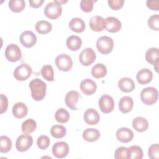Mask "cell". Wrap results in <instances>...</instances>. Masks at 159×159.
<instances>
[{
    "mask_svg": "<svg viewBox=\"0 0 159 159\" xmlns=\"http://www.w3.org/2000/svg\"><path fill=\"white\" fill-rule=\"evenodd\" d=\"M31 96L35 101L42 100L46 94L47 84L40 79L35 78L29 83Z\"/></svg>",
    "mask_w": 159,
    "mask_h": 159,
    "instance_id": "obj_1",
    "label": "cell"
},
{
    "mask_svg": "<svg viewBox=\"0 0 159 159\" xmlns=\"http://www.w3.org/2000/svg\"><path fill=\"white\" fill-rule=\"evenodd\" d=\"M140 96L143 103L150 106L154 104L157 101L158 93L157 88L154 87H147L142 90Z\"/></svg>",
    "mask_w": 159,
    "mask_h": 159,
    "instance_id": "obj_2",
    "label": "cell"
},
{
    "mask_svg": "<svg viewBox=\"0 0 159 159\" xmlns=\"http://www.w3.org/2000/svg\"><path fill=\"white\" fill-rule=\"evenodd\" d=\"M62 13V7L61 4L54 0L48 2L44 8V14L50 19H56L58 18Z\"/></svg>",
    "mask_w": 159,
    "mask_h": 159,
    "instance_id": "obj_3",
    "label": "cell"
},
{
    "mask_svg": "<svg viewBox=\"0 0 159 159\" xmlns=\"http://www.w3.org/2000/svg\"><path fill=\"white\" fill-rule=\"evenodd\" d=\"M96 47L98 51L102 54L110 53L114 47V41L110 37L104 35L98 39Z\"/></svg>",
    "mask_w": 159,
    "mask_h": 159,
    "instance_id": "obj_4",
    "label": "cell"
},
{
    "mask_svg": "<svg viewBox=\"0 0 159 159\" xmlns=\"http://www.w3.org/2000/svg\"><path fill=\"white\" fill-rule=\"evenodd\" d=\"M32 68L27 63H22L14 70V77L17 81H25L32 75Z\"/></svg>",
    "mask_w": 159,
    "mask_h": 159,
    "instance_id": "obj_5",
    "label": "cell"
},
{
    "mask_svg": "<svg viewBox=\"0 0 159 159\" xmlns=\"http://www.w3.org/2000/svg\"><path fill=\"white\" fill-rule=\"evenodd\" d=\"M4 54L6 59L11 62H16L20 60L22 57L20 48L14 43H11L6 47Z\"/></svg>",
    "mask_w": 159,
    "mask_h": 159,
    "instance_id": "obj_6",
    "label": "cell"
},
{
    "mask_svg": "<svg viewBox=\"0 0 159 159\" xmlns=\"http://www.w3.org/2000/svg\"><path fill=\"white\" fill-rule=\"evenodd\" d=\"M55 65L60 71H68L73 66V61L68 55L62 53L56 57Z\"/></svg>",
    "mask_w": 159,
    "mask_h": 159,
    "instance_id": "obj_7",
    "label": "cell"
},
{
    "mask_svg": "<svg viewBox=\"0 0 159 159\" xmlns=\"http://www.w3.org/2000/svg\"><path fill=\"white\" fill-rule=\"evenodd\" d=\"M33 144V138L31 135L24 134L19 135L16 142V148L17 151L24 152L28 150Z\"/></svg>",
    "mask_w": 159,
    "mask_h": 159,
    "instance_id": "obj_8",
    "label": "cell"
},
{
    "mask_svg": "<svg viewBox=\"0 0 159 159\" xmlns=\"http://www.w3.org/2000/svg\"><path fill=\"white\" fill-rule=\"evenodd\" d=\"M98 105L102 112L109 114L113 111L115 103L113 98L111 96L104 94L99 98Z\"/></svg>",
    "mask_w": 159,
    "mask_h": 159,
    "instance_id": "obj_9",
    "label": "cell"
},
{
    "mask_svg": "<svg viewBox=\"0 0 159 159\" xmlns=\"http://www.w3.org/2000/svg\"><path fill=\"white\" fill-rule=\"evenodd\" d=\"M96 55L94 50L91 48H84L79 55L80 62L84 66L91 65L96 60Z\"/></svg>",
    "mask_w": 159,
    "mask_h": 159,
    "instance_id": "obj_10",
    "label": "cell"
},
{
    "mask_svg": "<svg viewBox=\"0 0 159 159\" xmlns=\"http://www.w3.org/2000/svg\"><path fill=\"white\" fill-rule=\"evenodd\" d=\"M68 144L65 142H56L52 147L53 155L57 158H63L69 153Z\"/></svg>",
    "mask_w": 159,
    "mask_h": 159,
    "instance_id": "obj_11",
    "label": "cell"
},
{
    "mask_svg": "<svg viewBox=\"0 0 159 159\" xmlns=\"http://www.w3.org/2000/svg\"><path fill=\"white\" fill-rule=\"evenodd\" d=\"M19 40L21 44L25 48H31L36 43L37 37L33 32L25 30L20 35Z\"/></svg>",
    "mask_w": 159,
    "mask_h": 159,
    "instance_id": "obj_12",
    "label": "cell"
},
{
    "mask_svg": "<svg viewBox=\"0 0 159 159\" xmlns=\"http://www.w3.org/2000/svg\"><path fill=\"white\" fill-rule=\"evenodd\" d=\"M80 89L85 95H92L96 92L97 89V85L96 83L91 79L86 78L81 82Z\"/></svg>",
    "mask_w": 159,
    "mask_h": 159,
    "instance_id": "obj_13",
    "label": "cell"
},
{
    "mask_svg": "<svg viewBox=\"0 0 159 159\" xmlns=\"http://www.w3.org/2000/svg\"><path fill=\"white\" fill-rule=\"evenodd\" d=\"M105 24L107 31L111 33H116L119 32L121 27L122 24L121 22L116 17L109 16L105 19Z\"/></svg>",
    "mask_w": 159,
    "mask_h": 159,
    "instance_id": "obj_14",
    "label": "cell"
},
{
    "mask_svg": "<svg viewBox=\"0 0 159 159\" xmlns=\"http://www.w3.org/2000/svg\"><path fill=\"white\" fill-rule=\"evenodd\" d=\"M146 61L154 65L155 70L158 72V66L159 63L158 58V48L157 47H152L147 50L145 53Z\"/></svg>",
    "mask_w": 159,
    "mask_h": 159,
    "instance_id": "obj_15",
    "label": "cell"
},
{
    "mask_svg": "<svg viewBox=\"0 0 159 159\" xmlns=\"http://www.w3.org/2000/svg\"><path fill=\"white\" fill-rule=\"evenodd\" d=\"M84 120L88 125H96L100 120V116L98 111L93 108L86 109L83 115Z\"/></svg>",
    "mask_w": 159,
    "mask_h": 159,
    "instance_id": "obj_16",
    "label": "cell"
},
{
    "mask_svg": "<svg viewBox=\"0 0 159 159\" xmlns=\"http://www.w3.org/2000/svg\"><path fill=\"white\" fill-rule=\"evenodd\" d=\"M80 96V95L79 93L76 91L72 90L68 91L65 98L66 105L71 110H77L78 108L76 107V104Z\"/></svg>",
    "mask_w": 159,
    "mask_h": 159,
    "instance_id": "obj_17",
    "label": "cell"
},
{
    "mask_svg": "<svg viewBox=\"0 0 159 159\" xmlns=\"http://www.w3.org/2000/svg\"><path fill=\"white\" fill-rule=\"evenodd\" d=\"M116 138L122 143H128L133 139L134 133L129 128L122 127L117 130Z\"/></svg>",
    "mask_w": 159,
    "mask_h": 159,
    "instance_id": "obj_18",
    "label": "cell"
},
{
    "mask_svg": "<svg viewBox=\"0 0 159 159\" xmlns=\"http://www.w3.org/2000/svg\"><path fill=\"white\" fill-rule=\"evenodd\" d=\"M89 26L93 31L101 32L106 27L105 19L99 16H93L89 20Z\"/></svg>",
    "mask_w": 159,
    "mask_h": 159,
    "instance_id": "obj_19",
    "label": "cell"
},
{
    "mask_svg": "<svg viewBox=\"0 0 159 159\" xmlns=\"http://www.w3.org/2000/svg\"><path fill=\"white\" fill-rule=\"evenodd\" d=\"M137 82L140 84H146L149 83L153 78L152 71L147 68H143L138 71L136 75Z\"/></svg>",
    "mask_w": 159,
    "mask_h": 159,
    "instance_id": "obj_20",
    "label": "cell"
},
{
    "mask_svg": "<svg viewBox=\"0 0 159 159\" xmlns=\"http://www.w3.org/2000/svg\"><path fill=\"white\" fill-rule=\"evenodd\" d=\"M119 89L124 93H130L134 91L135 84L133 80L128 77L122 78L118 82Z\"/></svg>",
    "mask_w": 159,
    "mask_h": 159,
    "instance_id": "obj_21",
    "label": "cell"
},
{
    "mask_svg": "<svg viewBox=\"0 0 159 159\" xmlns=\"http://www.w3.org/2000/svg\"><path fill=\"white\" fill-rule=\"evenodd\" d=\"M134 107L133 99L128 96L122 97L119 102V109L124 114L130 112Z\"/></svg>",
    "mask_w": 159,
    "mask_h": 159,
    "instance_id": "obj_22",
    "label": "cell"
},
{
    "mask_svg": "<svg viewBox=\"0 0 159 159\" xmlns=\"http://www.w3.org/2000/svg\"><path fill=\"white\" fill-rule=\"evenodd\" d=\"M12 112L13 116L17 119H22L24 117H25L28 112V109L27 106L22 102H19L14 104Z\"/></svg>",
    "mask_w": 159,
    "mask_h": 159,
    "instance_id": "obj_23",
    "label": "cell"
},
{
    "mask_svg": "<svg viewBox=\"0 0 159 159\" xmlns=\"http://www.w3.org/2000/svg\"><path fill=\"white\" fill-rule=\"evenodd\" d=\"M82 136L84 140L86 142H93L99 139L101 134L98 129L94 128H88L83 131Z\"/></svg>",
    "mask_w": 159,
    "mask_h": 159,
    "instance_id": "obj_24",
    "label": "cell"
},
{
    "mask_svg": "<svg viewBox=\"0 0 159 159\" xmlns=\"http://www.w3.org/2000/svg\"><path fill=\"white\" fill-rule=\"evenodd\" d=\"M68 25L71 30L76 33L83 32L86 27L84 20L79 17L73 18L70 21Z\"/></svg>",
    "mask_w": 159,
    "mask_h": 159,
    "instance_id": "obj_25",
    "label": "cell"
},
{
    "mask_svg": "<svg viewBox=\"0 0 159 159\" xmlns=\"http://www.w3.org/2000/svg\"><path fill=\"white\" fill-rule=\"evenodd\" d=\"M133 128L139 132H143L147 130L148 122L147 120L142 117H137L134 118L132 123Z\"/></svg>",
    "mask_w": 159,
    "mask_h": 159,
    "instance_id": "obj_26",
    "label": "cell"
},
{
    "mask_svg": "<svg viewBox=\"0 0 159 159\" xmlns=\"http://www.w3.org/2000/svg\"><path fill=\"white\" fill-rule=\"evenodd\" d=\"M66 44L68 48L70 50L77 51L81 47L82 40L78 36L71 35L67 38Z\"/></svg>",
    "mask_w": 159,
    "mask_h": 159,
    "instance_id": "obj_27",
    "label": "cell"
},
{
    "mask_svg": "<svg viewBox=\"0 0 159 159\" xmlns=\"http://www.w3.org/2000/svg\"><path fill=\"white\" fill-rule=\"evenodd\" d=\"M107 68L102 63H96L91 69V75L95 78L99 79L104 77L107 74Z\"/></svg>",
    "mask_w": 159,
    "mask_h": 159,
    "instance_id": "obj_28",
    "label": "cell"
},
{
    "mask_svg": "<svg viewBox=\"0 0 159 159\" xmlns=\"http://www.w3.org/2000/svg\"><path fill=\"white\" fill-rule=\"evenodd\" d=\"M22 131L24 134H29L34 132L37 128V123L32 119H27L22 124Z\"/></svg>",
    "mask_w": 159,
    "mask_h": 159,
    "instance_id": "obj_29",
    "label": "cell"
},
{
    "mask_svg": "<svg viewBox=\"0 0 159 159\" xmlns=\"http://www.w3.org/2000/svg\"><path fill=\"white\" fill-rule=\"evenodd\" d=\"M52 29L51 23L46 20H39L35 24L36 31L40 34H46Z\"/></svg>",
    "mask_w": 159,
    "mask_h": 159,
    "instance_id": "obj_30",
    "label": "cell"
},
{
    "mask_svg": "<svg viewBox=\"0 0 159 159\" xmlns=\"http://www.w3.org/2000/svg\"><path fill=\"white\" fill-rule=\"evenodd\" d=\"M50 134L55 139H61L65 136L66 129L61 125H54L51 127Z\"/></svg>",
    "mask_w": 159,
    "mask_h": 159,
    "instance_id": "obj_31",
    "label": "cell"
},
{
    "mask_svg": "<svg viewBox=\"0 0 159 159\" xmlns=\"http://www.w3.org/2000/svg\"><path fill=\"white\" fill-rule=\"evenodd\" d=\"M41 75L43 78L48 81H54V71L53 67L50 65H45L42 66L41 71Z\"/></svg>",
    "mask_w": 159,
    "mask_h": 159,
    "instance_id": "obj_32",
    "label": "cell"
},
{
    "mask_svg": "<svg viewBox=\"0 0 159 159\" xmlns=\"http://www.w3.org/2000/svg\"><path fill=\"white\" fill-rule=\"evenodd\" d=\"M25 7L24 0H11L9 1V7L14 12H22Z\"/></svg>",
    "mask_w": 159,
    "mask_h": 159,
    "instance_id": "obj_33",
    "label": "cell"
},
{
    "mask_svg": "<svg viewBox=\"0 0 159 159\" xmlns=\"http://www.w3.org/2000/svg\"><path fill=\"white\" fill-rule=\"evenodd\" d=\"M55 118L58 122L65 123L67 122L70 119V114L65 109L60 108L56 111Z\"/></svg>",
    "mask_w": 159,
    "mask_h": 159,
    "instance_id": "obj_34",
    "label": "cell"
},
{
    "mask_svg": "<svg viewBox=\"0 0 159 159\" xmlns=\"http://www.w3.org/2000/svg\"><path fill=\"white\" fill-rule=\"evenodd\" d=\"M12 148V142L9 137L6 135L0 137V152L1 153H7Z\"/></svg>",
    "mask_w": 159,
    "mask_h": 159,
    "instance_id": "obj_35",
    "label": "cell"
},
{
    "mask_svg": "<svg viewBox=\"0 0 159 159\" xmlns=\"http://www.w3.org/2000/svg\"><path fill=\"white\" fill-rule=\"evenodd\" d=\"M129 151V159H142L143 153L142 148L138 145H132L128 148Z\"/></svg>",
    "mask_w": 159,
    "mask_h": 159,
    "instance_id": "obj_36",
    "label": "cell"
},
{
    "mask_svg": "<svg viewBox=\"0 0 159 159\" xmlns=\"http://www.w3.org/2000/svg\"><path fill=\"white\" fill-rule=\"evenodd\" d=\"M114 158L116 159H129V148L125 147H120L117 148L114 152Z\"/></svg>",
    "mask_w": 159,
    "mask_h": 159,
    "instance_id": "obj_37",
    "label": "cell"
},
{
    "mask_svg": "<svg viewBox=\"0 0 159 159\" xmlns=\"http://www.w3.org/2000/svg\"><path fill=\"white\" fill-rule=\"evenodd\" d=\"M50 143V139L48 136L45 135H42L39 136L37 140V145L38 147L41 150L47 149Z\"/></svg>",
    "mask_w": 159,
    "mask_h": 159,
    "instance_id": "obj_38",
    "label": "cell"
},
{
    "mask_svg": "<svg viewBox=\"0 0 159 159\" xmlns=\"http://www.w3.org/2000/svg\"><path fill=\"white\" fill-rule=\"evenodd\" d=\"M148 25L152 30L158 31L159 29V15H152L148 19Z\"/></svg>",
    "mask_w": 159,
    "mask_h": 159,
    "instance_id": "obj_39",
    "label": "cell"
},
{
    "mask_svg": "<svg viewBox=\"0 0 159 159\" xmlns=\"http://www.w3.org/2000/svg\"><path fill=\"white\" fill-rule=\"evenodd\" d=\"M148 156L151 159H158L159 158V145L158 143L152 144L148 150Z\"/></svg>",
    "mask_w": 159,
    "mask_h": 159,
    "instance_id": "obj_40",
    "label": "cell"
},
{
    "mask_svg": "<svg viewBox=\"0 0 159 159\" xmlns=\"http://www.w3.org/2000/svg\"><path fill=\"white\" fill-rule=\"evenodd\" d=\"M94 6V1L93 0H81L80 2V7L81 10L85 12H90L92 11Z\"/></svg>",
    "mask_w": 159,
    "mask_h": 159,
    "instance_id": "obj_41",
    "label": "cell"
},
{
    "mask_svg": "<svg viewBox=\"0 0 159 159\" xmlns=\"http://www.w3.org/2000/svg\"><path fill=\"white\" fill-rule=\"evenodd\" d=\"M109 6L114 11L119 10L123 7L124 4V0H109L107 1Z\"/></svg>",
    "mask_w": 159,
    "mask_h": 159,
    "instance_id": "obj_42",
    "label": "cell"
},
{
    "mask_svg": "<svg viewBox=\"0 0 159 159\" xmlns=\"http://www.w3.org/2000/svg\"><path fill=\"white\" fill-rule=\"evenodd\" d=\"M8 107L7 98L3 94H1V114L6 111Z\"/></svg>",
    "mask_w": 159,
    "mask_h": 159,
    "instance_id": "obj_43",
    "label": "cell"
},
{
    "mask_svg": "<svg viewBox=\"0 0 159 159\" xmlns=\"http://www.w3.org/2000/svg\"><path fill=\"white\" fill-rule=\"evenodd\" d=\"M147 6L149 9L153 11H158L159 9V2L157 1H147Z\"/></svg>",
    "mask_w": 159,
    "mask_h": 159,
    "instance_id": "obj_44",
    "label": "cell"
},
{
    "mask_svg": "<svg viewBox=\"0 0 159 159\" xmlns=\"http://www.w3.org/2000/svg\"><path fill=\"white\" fill-rule=\"evenodd\" d=\"M43 0H29V6L34 8H38L43 3Z\"/></svg>",
    "mask_w": 159,
    "mask_h": 159,
    "instance_id": "obj_45",
    "label": "cell"
}]
</instances>
